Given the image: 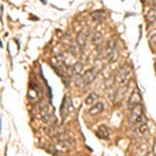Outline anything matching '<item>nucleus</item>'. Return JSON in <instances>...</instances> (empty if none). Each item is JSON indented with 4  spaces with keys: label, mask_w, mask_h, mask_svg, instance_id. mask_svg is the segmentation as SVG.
<instances>
[{
    "label": "nucleus",
    "mask_w": 156,
    "mask_h": 156,
    "mask_svg": "<svg viewBox=\"0 0 156 156\" xmlns=\"http://www.w3.org/2000/svg\"><path fill=\"white\" fill-rule=\"evenodd\" d=\"M106 56L108 58V62H109L110 64H114V62H115L119 59V51H118L117 48H115L112 51H110Z\"/></svg>",
    "instance_id": "1a4fd4ad"
},
{
    "label": "nucleus",
    "mask_w": 156,
    "mask_h": 156,
    "mask_svg": "<svg viewBox=\"0 0 156 156\" xmlns=\"http://www.w3.org/2000/svg\"><path fill=\"white\" fill-rule=\"evenodd\" d=\"M129 123L130 124H138V126L144 124V107L142 104H138L130 109Z\"/></svg>",
    "instance_id": "f03ea898"
},
{
    "label": "nucleus",
    "mask_w": 156,
    "mask_h": 156,
    "mask_svg": "<svg viewBox=\"0 0 156 156\" xmlns=\"http://www.w3.org/2000/svg\"><path fill=\"white\" fill-rule=\"evenodd\" d=\"M96 76H97V69H96V68H92V69L87 70V72H84V74L82 75L84 84L85 85L90 84L95 80Z\"/></svg>",
    "instance_id": "39448f33"
},
{
    "label": "nucleus",
    "mask_w": 156,
    "mask_h": 156,
    "mask_svg": "<svg viewBox=\"0 0 156 156\" xmlns=\"http://www.w3.org/2000/svg\"><path fill=\"white\" fill-rule=\"evenodd\" d=\"M87 37H89V32H87V34H85V31H80L79 34H77L76 41H77L78 46H79V48L81 49V50H83V49H84L85 44H87Z\"/></svg>",
    "instance_id": "6e6552de"
},
{
    "label": "nucleus",
    "mask_w": 156,
    "mask_h": 156,
    "mask_svg": "<svg viewBox=\"0 0 156 156\" xmlns=\"http://www.w3.org/2000/svg\"><path fill=\"white\" fill-rule=\"evenodd\" d=\"M73 109L72 102L67 96H65L64 100L62 102V106H60V115H62V120H66V118L69 115L70 112Z\"/></svg>",
    "instance_id": "7ed1b4c3"
},
{
    "label": "nucleus",
    "mask_w": 156,
    "mask_h": 156,
    "mask_svg": "<svg viewBox=\"0 0 156 156\" xmlns=\"http://www.w3.org/2000/svg\"><path fill=\"white\" fill-rule=\"evenodd\" d=\"M155 68H156V65H155Z\"/></svg>",
    "instance_id": "b1692460"
},
{
    "label": "nucleus",
    "mask_w": 156,
    "mask_h": 156,
    "mask_svg": "<svg viewBox=\"0 0 156 156\" xmlns=\"http://www.w3.org/2000/svg\"><path fill=\"white\" fill-rule=\"evenodd\" d=\"M154 25H155V27H156V21L154 22Z\"/></svg>",
    "instance_id": "4be33fe9"
},
{
    "label": "nucleus",
    "mask_w": 156,
    "mask_h": 156,
    "mask_svg": "<svg viewBox=\"0 0 156 156\" xmlns=\"http://www.w3.org/2000/svg\"><path fill=\"white\" fill-rule=\"evenodd\" d=\"M149 42H150V45L152 47H156V34H152V36L150 37Z\"/></svg>",
    "instance_id": "6ab92c4d"
},
{
    "label": "nucleus",
    "mask_w": 156,
    "mask_h": 156,
    "mask_svg": "<svg viewBox=\"0 0 156 156\" xmlns=\"http://www.w3.org/2000/svg\"><path fill=\"white\" fill-rule=\"evenodd\" d=\"M131 66L129 64H124L122 67L117 71L115 75V80L118 84L120 85H125L128 82V78L131 75Z\"/></svg>",
    "instance_id": "f257e3e1"
},
{
    "label": "nucleus",
    "mask_w": 156,
    "mask_h": 156,
    "mask_svg": "<svg viewBox=\"0 0 156 156\" xmlns=\"http://www.w3.org/2000/svg\"><path fill=\"white\" fill-rule=\"evenodd\" d=\"M154 1H156V0H154Z\"/></svg>",
    "instance_id": "393cba45"
},
{
    "label": "nucleus",
    "mask_w": 156,
    "mask_h": 156,
    "mask_svg": "<svg viewBox=\"0 0 156 156\" xmlns=\"http://www.w3.org/2000/svg\"><path fill=\"white\" fill-rule=\"evenodd\" d=\"M127 90V87H120V89L117 90V92L115 93V100H122L123 97H124L125 93Z\"/></svg>",
    "instance_id": "9b49d317"
},
{
    "label": "nucleus",
    "mask_w": 156,
    "mask_h": 156,
    "mask_svg": "<svg viewBox=\"0 0 156 156\" xmlns=\"http://www.w3.org/2000/svg\"><path fill=\"white\" fill-rule=\"evenodd\" d=\"M155 2V6H156V1H154Z\"/></svg>",
    "instance_id": "5701e85b"
},
{
    "label": "nucleus",
    "mask_w": 156,
    "mask_h": 156,
    "mask_svg": "<svg viewBox=\"0 0 156 156\" xmlns=\"http://www.w3.org/2000/svg\"><path fill=\"white\" fill-rule=\"evenodd\" d=\"M41 115H42L43 120L46 121V122H49V120H50V115H51V114H50L49 110L47 109V107L43 108L42 112H41Z\"/></svg>",
    "instance_id": "f3484780"
},
{
    "label": "nucleus",
    "mask_w": 156,
    "mask_h": 156,
    "mask_svg": "<svg viewBox=\"0 0 156 156\" xmlns=\"http://www.w3.org/2000/svg\"><path fill=\"white\" fill-rule=\"evenodd\" d=\"M92 41H93V44L94 45H100L102 43L103 41V34H101V32H95V34L93 36V39H92Z\"/></svg>",
    "instance_id": "4468645a"
},
{
    "label": "nucleus",
    "mask_w": 156,
    "mask_h": 156,
    "mask_svg": "<svg viewBox=\"0 0 156 156\" xmlns=\"http://www.w3.org/2000/svg\"><path fill=\"white\" fill-rule=\"evenodd\" d=\"M74 83L75 85H76L77 87H84V82H83V78H82V75H80V74H77V75H75V77H74Z\"/></svg>",
    "instance_id": "2eb2a0df"
},
{
    "label": "nucleus",
    "mask_w": 156,
    "mask_h": 156,
    "mask_svg": "<svg viewBox=\"0 0 156 156\" xmlns=\"http://www.w3.org/2000/svg\"><path fill=\"white\" fill-rule=\"evenodd\" d=\"M92 17L94 20H96V21H99L100 18L103 17V12L102 11H98V12H95L92 14Z\"/></svg>",
    "instance_id": "a211bd4d"
},
{
    "label": "nucleus",
    "mask_w": 156,
    "mask_h": 156,
    "mask_svg": "<svg viewBox=\"0 0 156 156\" xmlns=\"http://www.w3.org/2000/svg\"><path fill=\"white\" fill-rule=\"evenodd\" d=\"M115 48V39H110L109 41L107 42L106 48H105V50H106V54L109 53L110 51H112Z\"/></svg>",
    "instance_id": "dca6fc26"
},
{
    "label": "nucleus",
    "mask_w": 156,
    "mask_h": 156,
    "mask_svg": "<svg viewBox=\"0 0 156 156\" xmlns=\"http://www.w3.org/2000/svg\"><path fill=\"white\" fill-rule=\"evenodd\" d=\"M153 153L156 155V138H155V140H154V145H153Z\"/></svg>",
    "instance_id": "412c9836"
},
{
    "label": "nucleus",
    "mask_w": 156,
    "mask_h": 156,
    "mask_svg": "<svg viewBox=\"0 0 156 156\" xmlns=\"http://www.w3.org/2000/svg\"><path fill=\"white\" fill-rule=\"evenodd\" d=\"M82 69H83V64L80 62H75V64L72 66V72H73V74H75V75L80 74L82 71Z\"/></svg>",
    "instance_id": "f8f14e48"
},
{
    "label": "nucleus",
    "mask_w": 156,
    "mask_h": 156,
    "mask_svg": "<svg viewBox=\"0 0 156 156\" xmlns=\"http://www.w3.org/2000/svg\"><path fill=\"white\" fill-rule=\"evenodd\" d=\"M103 110H104V104H103L102 102H98L94 105V106H92L90 108L87 114L93 117V115H97L101 114Z\"/></svg>",
    "instance_id": "0eeeda50"
},
{
    "label": "nucleus",
    "mask_w": 156,
    "mask_h": 156,
    "mask_svg": "<svg viewBox=\"0 0 156 156\" xmlns=\"http://www.w3.org/2000/svg\"><path fill=\"white\" fill-rule=\"evenodd\" d=\"M97 98H98V95H97V93H95V92H92V93H90L89 95H87V97L85 98V100H84V103L87 105H90V104H93L95 101L97 100Z\"/></svg>",
    "instance_id": "9d476101"
},
{
    "label": "nucleus",
    "mask_w": 156,
    "mask_h": 156,
    "mask_svg": "<svg viewBox=\"0 0 156 156\" xmlns=\"http://www.w3.org/2000/svg\"><path fill=\"white\" fill-rule=\"evenodd\" d=\"M146 20H147L149 23H154L156 21V6H155V9H151V11L148 12L147 16H146Z\"/></svg>",
    "instance_id": "ddd939ff"
},
{
    "label": "nucleus",
    "mask_w": 156,
    "mask_h": 156,
    "mask_svg": "<svg viewBox=\"0 0 156 156\" xmlns=\"http://www.w3.org/2000/svg\"><path fill=\"white\" fill-rule=\"evenodd\" d=\"M138 104H142V95H140V90L135 89L131 93V95H130V97H129V100H128V108L131 109V108L136 106Z\"/></svg>",
    "instance_id": "20e7f679"
},
{
    "label": "nucleus",
    "mask_w": 156,
    "mask_h": 156,
    "mask_svg": "<svg viewBox=\"0 0 156 156\" xmlns=\"http://www.w3.org/2000/svg\"><path fill=\"white\" fill-rule=\"evenodd\" d=\"M138 130H140V133H143V134L147 132V130H148V126H147V125H146V123H144V124H142V125H140V126H138Z\"/></svg>",
    "instance_id": "aec40b11"
},
{
    "label": "nucleus",
    "mask_w": 156,
    "mask_h": 156,
    "mask_svg": "<svg viewBox=\"0 0 156 156\" xmlns=\"http://www.w3.org/2000/svg\"><path fill=\"white\" fill-rule=\"evenodd\" d=\"M96 135L99 138H101V140H108V137H109V130H108V128L105 125H100L96 131Z\"/></svg>",
    "instance_id": "423d86ee"
}]
</instances>
